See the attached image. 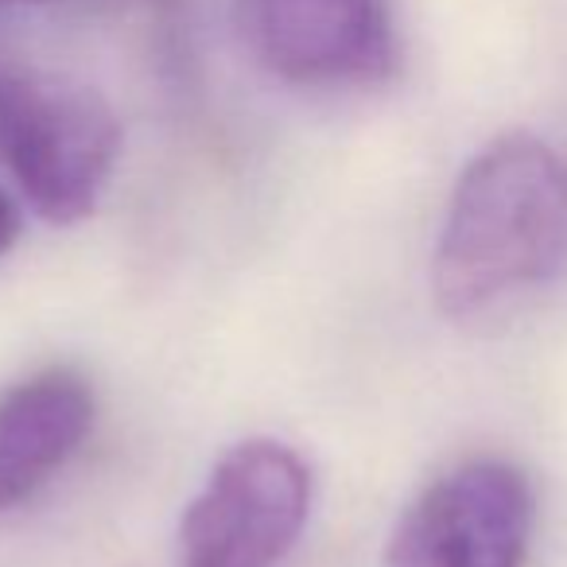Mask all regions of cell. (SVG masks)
I'll use <instances>...</instances> for the list:
<instances>
[{
  "label": "cell",
  "mask_w": 567,
  "mask_h": 567,
  "mask_svg": "<svg viewBox=\"0 0 567 567\" xmlns=\"http://www.w3.org/2000/svg\"><path fill=\"white\" fill-rule=\"evenodd\" d=\"M567 272V159L502 133L463 167L432 257L435 308L474 319Z\"/></svg>",
  "instance_id": "obj_1"
},
{
  "label": "cell",
  "mask_w": 567,
  "mask_h": 567,
  "mask_svg": "<svg viewBox=\"0 0 567 567\" xmlns=\"http://www.w3.org/2000/svg\"><path fill=\"white\" fill-rule=\"evenodd\" d=\"M121 156V121L90 82L0 59V159L51 226L90 218Z\"/></svg>",
  "instance_id": "obj_2"
},
{
  "label": "cell",
  "mask_w": 567,
  "mask_h": 567,
  "mask_svg": "<svg viewBox=\"0 0 567 567\" xmlns=\"http://www.w3.org/2000/svg\"><path fill=\"white\" fill-rule=\"evenodd\" d=\"M311 513V466L288 443L229 447L179 520V567H276Z\"/></svg>",
  "instance_id": "obj_3"
},
{
  "label": "cell",
  "mask_w": 567,
  "mask_h": 567,
  "mask_svg": "<svg viewBox=\"0 0 567 567\" xmlns=\"http://www.w3.org/2000/svg\"><path fill=\"white\" fill-rule=\"evenodd\" d=\"M536 528L525 471L502 458H471L435 478L401 513L385 567H520Z\"/></svg>",
  "instance_id": "obj_4"
},
{
  "label": "cell",
  "mask_w": 567,
  "mask_h": 567,
  "mask_svg": "<svg viewBox=\"0 0 567 567\" xmlns=\"http://www.w3.org/2000/svg\"><path fill=\"white\" fill-rule=\"evenodd\" d=\"M237 28L288 86H378L401 59L393 0H237Z\"/></svg>",
  "instance_id": "obj_5"
},
{
  "label": "cell",
  "mask_w": 567,
  "mask_h": 567,
  "mask_svg": "<svg viewBox=\"0 0 567 567\" xmlns=\"http://www.w3.org/2000/svg\"><path fill=\"white\" fill-rule=\"evenodd\" d=\"M97 416L79 370H43L0 396V513L32 502L86 443Z\"/></svg>",
  "instance_id": "obj_6"
},
{
  "label": "cell",
  "mask_w": 567,
  "mask_h": 567,
  "mask_svg": "<svg viewBox=\"0 0 567 567\" xmlns=\"http://www.w3.org/2000/svg\"><path fill=\"white\" fill-rule=\"evenodd\" d=\"M17 237H20V214H17V206L4 198V190H0V257L17 245Z\"/></svg>",
  "instance_id": "obj_7"
},
{
  "label": "cell",
  "mask_w": 567,
  "mask_h": 567,
  "mask_svg": "<svg viewBox=\"0 0 567 567\" xmlns=\"http://www.w3.org/2000/svg\"><path fill=\"white\" fill-rule=\"evenodd\" d=\"M20 4H55V0H0V9H20Z\"/></svg>",
  "instance_id": "obj_8"
}]
</instances>
